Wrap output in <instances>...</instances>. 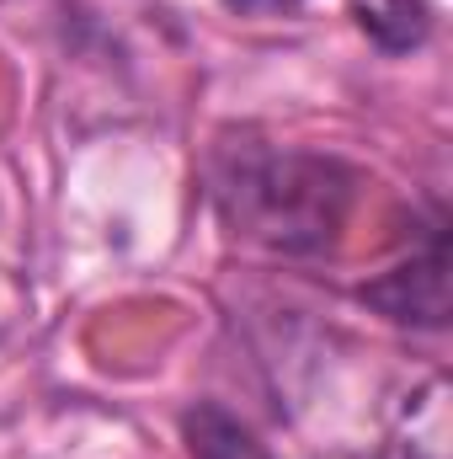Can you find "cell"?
<instances>
[{
    "label": "cell",
    "instance_id": "1",
    "mask_svg": "<svg viewBox=\"0 0 453 459\" xmlns=\"http://www.w3.org/2000/svg\"><path fill=\"white\" fill-rule=\"evenodd\" d=\"M357 177L326 160V155H299V150H267V144H240L219 150L214 160V204L235 235L272 246V251H321L346 225Z\"/></svg>",
    "mask_w": 453,
    "mask_h": 459
},
{
    "label": "cell",
    "instance_id": "5",
    "mask_svg": "<svg viewBox=\"0 0 453 459\" xmlns=\"http://www.w3.org/2000/svg\"><path fill=\"white\" fill-rule=\"evenodd\" d=\"M182 433H187L192 459H267L261 455V444H256L235 417L214 411V406L187 411V417H182Z\"/></svg>",
    "mask_w": 453,
    "mask_h": 459
},
{
    "label": "cell",
    "instance_id": "4",
    "mask_svg": "<svg viewBox=\"0 0 453 459\" xmlns=\"http://www.w3.org/2000/svg\"><path fill=\"white\" fill-rule=\"evenodd\" d=\"M352 16L384 54H406V48L427 43V32H432L427 0H352Z\"/></svg>",
    "mask_w": 453,
    "mask_h": 459
},
{
    "label": "cell",
    "instance_id": "3",
    "mask_svg": "<svg viewBox=\"0 0 453 459\" xmlns=\"http://www.w3.org/2000/svg\"><path fill=\"white\" fill-rule=\"evenodd\" d=\"M384 459H449V385L432 379L422 395H411L400 433L389 438Z\"/></svg>",
    "mask_w": 453,
    "mask_h": 459
},
{
    "label": "cell",
    "instance_id": "6",
    "mask_svg": "<svg viewBox=\"0 0 453 459\" xmlns=\"http://www.w3.org/2000/svg\"><path fill=\"white\" fill-rule=\"evenodd\" d=\"M225 5L240 16H278V11H294L299 0H225Z\"/></svg>",
    "mask_w": 453,
    "mask_h": 459
},
{
    "label": "cell",
    "instance_id": "2",
    "mask_svg": "<svg viewBox=\"0 0 453 459\" xmlns=\"http://www.w3.org/2000/svg\"><path fill=\"white\" fill-rule=\"evenodd\" d=\"M368 305H379L389 321H416V326H443L449 316V251H443V220L427 230V251L411 256L406 267L384 273L379 283L363 289Z\"/></svg>",
    "mask_w": 453,
    "mask_h": 459
}]
</instances>
